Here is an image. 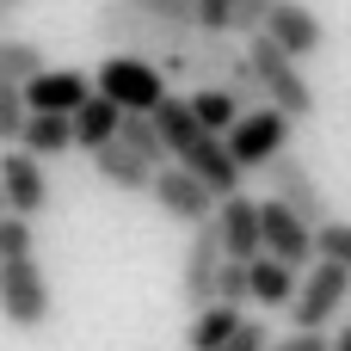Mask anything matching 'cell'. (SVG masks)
I'll use <instances>...</instances> for the list:
<instances>
[{
  "instance_id": "obj_17",
  "label": "cell",
  "mask_w": 351,
  "mask_h": 351,
  "mask_svg": "<svg viewBox=\"0 0 351 351\" xmlns=\"http://www.w3.org/2000/svg\"><path fill=\"white\" fill-rule=\"evenodd\" d=\"M117 123H123V105H117V99H105V93L93 86V93L74 105V148H86V154H93V148H105V142L117 136Z\"/></svg>"
},
{
  "instance_id": "obj_14",
  "label": "cell",
  "mask_w": 351,
  "mask_h": 351,
  "mask_svg": "<svg viewBox=\"0 0 351 351\" xmlns=\"http://www.w3.org/2000/svg\"><path fill=\"white\" fill-rule=\"evenodd\" d=\"M216 228H222L228 259H253L259 253V197H247V191L216 197Z\"/></svg>"
},
{
  "instance_id": "obj_8",
  "label": "cell",
  "mask_w": 351,
  "mask_h": 351,
  "mask_svg": "<svg viewBox=\"0 0 351 351\" xmlns=\"http://www.w3.org/2000/svg\"><path fill=\"white\" fill-rule=\"evenodd\" d=\"M0 191H6V210L19 216H43L49 210V173H43V154H31L25 142H6L0 148Z\"/></svg>"
},
{
  "instance_id": "obj_34",
  "label": "cell",
  "mask_w": 351,
  "mask_h": 351,
  "mask_svg": "<svg viewBox=\"0 0 351 351\" xmlns=\"http://www.w3.org/2000/svg\"><path fill=\"white\" fill-rule=\"evenodd\" d=\"M0 216H6V191H0Z\"/></svg>"
},
{
  "instance_id": "obj_24",
  "label": "cell",
  "mask_w": 351,
  "mask_h": 351,
  "mask_svg": "<svg viewBox=\"0 0 351 351\" xmlns=\"http://www.w3.org/2000/svg\"><path fill=\"white\" fill-rule=\"evenodd\" d=\"M25 117H31V99H25V80H0V148H6V142H19Z\"/></svg>"
},
{
  "instance_id": "obj_4",
  "label": "cell",
  "mask_w": 351,
  "mask_h": 351,
  "mask_svg": "<svg viewBox=\"0 0 351 351\" xmlns=\"http://www.w3.org/2000/svg\"><path fill=\"white\" fill-rule=\"evenodd\" d=\"M93 86H99L105 99H117L123 111H154V105L167 99V74H160V62H154V56H136V49H111V56L99 62Z\"/></svg>"
},
{
  "instance_id": "obj_20",
  "label": "cell",
  "mask_w": 351,
  "mask_h": 351,
  "mask_svg": "<svg viewBox=\"0 0 351 351\" xmlns=\"http://www.w3.org/2000/svg\"><path fill=\"white\" fill-rule=\"evenodd\" d=\"M19 142H25L31 154H43V160L68 154V148H74V111H31L25 130H19Z\"/></svg>"
},
{
  "instance_id": "obj_28",
  "label": "cell",
  "mask_w": 351,
  "mask_h": 351,
  "mask_svg": "<svg viewBox=\"0 0 351 351\" xmlns=\"http://www.w3.org/2000/svg\"><path fill=\"white\" fill-rule=\"evenodd\" d=\"M197 31H234V0H191Z\"/></svg>"
},
{
  "instance_id": "obj_1",
  "label": "cell",
  "mask_w": 351,
  "mask_h": 351,
  "mask_svg": "<svg viewBox=\"0 0 351 351\" xmlns=\"http://www.w3.org/2000/svg\"><path fill=\"white\" fill-rule=\"evenodd\" d=\"M93 31H99L105 49H136V56H167V49H185L197 37V25L142 12V6H123V0H105L93 12Z\"/></svg>"
},
{
  "instance_id": "obj_27",
  "label": "cell",
  "mask_w": 351,
  "mask_h": 351,
  "mask_svg": "<svg viewBox=\"0 0 351 351\" xmlns=\"http://www.w3.org/2000/svg\"><path fill=\"white\" fill-rule=\"evenodd\" d=\"M12 253H31V216H19V210L0 216V259H12Z\"/></svg>"
},
{
  "instance_id": "obj_10",
  "label": "cell",
  "mask_w": 351,
  "mask_h": 351,
  "mask_svg": "<svg viewBox=\"0 0 351 351\" xmlns=\"http://www.w3.org/2000/svg\"><path fill=\"white\" fill-rule=\"evenodd\" d=\"M259 247L278 253V259H290L296 271H308L315 265V222H302L284 197H265L259 204Z\"/></svg>"
},
{
  "instance_id": "obj_16",
  "label": "cell",
  "mask_w": 351,
  "mask_h": 351,
  "mask_svg": "<svg viewBox=\"0 0 351 351\" xmlns=\"http://www.w3.org/2000/svg\"><path fill=\"white\" fill-rule=\"evenodd\" d=\"M93 173L111 185V191H148L154 185V160H142L130 142H105V148H93Z\"/></svg>"
},
{
  "instance_id": "obj_11",
  "label": "cell",
  "mask_w": 351,
  "mask_h": 351,
  "mask_svg": "<svg viewBox=\"0 0 351 351\" xmlns=\"http://www.w3.org/2000/svg\"><path fill=\"white\" fill-rule=\"evenodd\" d=\"M173 160H185V167H191V173H197V179H204V185H210L216 197L241 191V179H247V167L234 160L228 136H216V130H197V136H191V142H185V148H179Z\"/></svg>"
},
{
  "instance_id": "obj_33",
  "label": "cell",
  "mask_w": 351,
  "mask_h": 351,
  "mask_svg": "<svg viewBox=\"0 0 351 351\" xmlns=\"http://www.w3.org/2000/svg\"><path fill=\"white\" fill-rule=\"evenodd\" d=\"M333 351H351V327H346V333H339V339H333Z\"/></svg>"
},
{
  "instance_id": "obj_22",
  "label": "cell",
  "mask_w": 351,
  "mask_h": 351,
  "mask_svg": "<svg viewBox=\"0 0 351 351\" xmlns=\"http://www.w3.org/2000/svg\"><path fill=\"white\" fill-rule=\"evenodd\" d=\"M117 142H130L142 160H154V167H167L173 154H167V136H160V123H154V111H123V123H117Z\"/></svg>"
},
{
  "instance_id": "obj_15",
  "label": "cell",
  "mask_w": 351,
  "mask_h": 351,
  "mask_svg": "<svg viewBox=\"0 0 351 351\" xmlns=\"http://www.w3.org/2000/svg\"><path fill=\"white\" fill-rule=\"evenodd\" d=\"M86 93H93V80H86L80 68H37V74L25 80L31 111H74Z\"/></svg>"
},
{
  "instance_id": "obj_7",
  "label": "cell",
  "mask_w": 351,
  "mask_h": 351,
  "mask_svg": "<svg viewBox=\"0 0 351 351\" xmlns=\"http://www.w3.org/2000/svg\"><path fill=\"white\" fill-rule=\"evenodd\" d=\"M346 296H351V265H339V259H315L308 278L296 284L290 321H296V327H327V321L346 308Z\"/></svg>"
},
{
  "instance_id": "obj_31",
  "label": "cell",
  "mask_w": 351,
  "mask_h": 351,
  "mask_svg": "<svg viewBox=\"0 0 351 351\" xmlns=\"http://www.w3.org/2000/svg\"><path fill=\"white\" fill-rule=\"evenodd\" d=\"M265 351H333V339L321 327H296L290 339H278V346H265Z\"/></svg>"
},
{
  "instance_id": "obj_30",
  "label": "cell",
  "mask_w": 351,
  "mask_h": 351,
  "mask_svg": "<svg viewBox=\"0 0 351 351\" xmlns=\"http://www.w3.org/2000/svg\"><path fill=\"white\" fill-rule=\"evenodd\" d=\"M271 6H278V0H234V31H241V37H253V31L271 19Z\"/></svg>"
},
{
  "instance_id": "obj_26",
  "label": "cell",
  "mask_w": 351,
  "mask_h": 351,
  "mask_svg": "<svg viewBox=\"0 0 351 351\" xmlns=\"http://www.w3.org/2000/svg\"><path fill=\"white\" fill-rule=\"evenodd\" d=\"M315 259H339V265H351V222H321L315 228Z\"/></svg>"
},
{
  "instance_id": "obj_5",
  "label": "cell",
  "mask_w": 351,
  "mask_h": 351,
  "mask_svg": "<svg viewBox=\"0 0 351 351\" xmlns=\"http://www.w3.org/2000/svg\"><path fill=\"white\" fill-rule=\"evenodd\" d=\"M290 130H296V117H290L284 105H271V99H265V105H247V111L234 117L228 148H234V160H241L247 173H265V160L290 148Z\"/></svg>"
},
{
  "instance_id": "obj_35",
  "label": "cell",
  "mask_w": 351,
  "mask_h": 351,
  "mask_svg": "<svg viewBox=\"0 0 351 351\" xmlns=\"http://www.w3.org/2000/svg\"><path fill=\"white\" fill-rule=\"evenodd\" d=\"M0 6H25V0H0Z\"/></svg>"
},
{
  "instance_id": "obj_36",
  "label": "cell",
  "mask_w": 351,
  "mask_h": 351,
  "mask_svg": "<svg viewBox=\"0 0 351 351\" xmlns=\"http://www.w3.org/2000/svg\"><path fill=\"white\" fill-rule=\"evenodd\" d=\"M0 19H6V6H0Z\"/></svg>"
},
{
  "instance_id": "obj_25",
  "label": "cell",
  "mask_w": 351,
  "mask_h": 351,
  "mask_svg": "<svg viewBox=\"0 0 351 351\" xmlns=\"http://www.w3.org/2000/svg\"><path fill=\"white\" fill-rule=\"evenodd\" d=\"M216 296L222 302H253V259H222V271H216Z\"/></svg>"
},
{
  "instance_id": "obj_18",
  "label": "cell",
  "mask_w": 351,
  "mask_h": 351,
  "mask_svg": "<svg viewBox=\"0 0 351 351\" xmlns=\"http://www.w3.org/2000/svg\"><path fill=\"white\" fill-rule=\"evenodd\" d=\"M296 284H302V278H296L290 259H278V253H265V247L253 253V302H259V308H290V302H296Z\"/></svg>"
},
{
  "instance_id": "obj_3",
  "label": "cell",
  "mask_w": 351,
  "mask_h": 351,
  "mask_svg": "<svg viewBox=\"0 0 351 351\" xmlns=\"http://www.w3.org/2000/svg\"><path fill=\"white\" fill-rule=\"evenodd\" d=\"M0 321L19 333L49 327V278L37 265V253H12L0 259Z\"/></svg>"
},
{
  "instance_id": "obj_6",
  "label": "cell",
  "mask_w": 351,
  "mask_h": 351,
  "mask_svg": "<svg viewBox=\"0 0 351 351\" xmlns=\"http://www.w3.org/2000/svg\"><path fill=\"white\" fill-rule=\"evenodd\" d=\"M222 259H228V247H222V228H216V216L191 222L185 265H179V296H185V308H204V302H216V271H222Z\"/></svg>"
},
{
  "instance_id": "obj_2",
  "label": "cell",
  "mask_w": 351,
  "mask_h": 351,
  "mask_svg": "<svg viewBox=\"0 0 351 351\" xmlns=\"http://www.w3.org/2000/svg\"><path fill=\"white\" fill-rule=\"evenodd\" d=\"M247 68H253L259 93H265L271 105H284L296 123L315 117V86H308V74L296 68V56H290L271 31H253V37H247Z\"/></svg>"
},
{
  "instance_id": "obj_13",
  "label": "cell",
  "mask_w": 351,
  "mask_h": 351,
  "mask_svg": "<svg viewBox=\"0 0 351 351\" xmlns=\"http://www.w3.org/2000/svg\"><path fill=\"white\" fill-rule=\"evenodd\" d=\"M259 31H271L296 62H308V56H321V43H327V25H321V12H308L302 0H278L271 6V19L259 25Z\"/></svg>"
},
{
  "instance_id": "obj_9",
  "label": "cell",
  "mask_w": 351,
  "mask_h": 351,
  "mask_svg": "<svg viewBox=\"0 0 351 351\" xmlns=\"http://www.w3.org/2000/svg\"><path fill=\"white\" fill-rule=\"evenodd\" d=\"M148 197L173 216V222H204V216H216V191L185 167V160H167V167H154V185H148Z\"/></svg>"
},
{
  "instance_id": "obj_21",
  "label": "cell",
  "mask_w": 351,
  "mask_h": 351,
  "mask_svg": "<svg viewBox=\"0 0 351 351\" xmlns=\"http://www.w3.org/2000/svg\"><path fill=\"white\" fill-rule=\"evenodd\" d=\"M191 111H197V123H204V130L228 136V130H234V117H241L247 105H241L228 86H191Z\"/></svg>"
},
{
  "instance_id": "obj_29",
  "label": "cell",
  "mask_w": 351,
  "mask_h": 351,
  "mask_svg": "<svg viewBox=\"0 0 351 351\" xmlns=\"http://www.w3.org/2000/svg\"><path fill=\"white\" fill-rule=\"evenodd\" d=\"M265 346H271L265 321H253V315H247V321H241V327H234V333H228V339H222L216 351H265Z\"/></svg>"
},
{
  "instance_id": "obj_12",
  "label": "cell",
  "mask_w": 351,
  "mask_h": 351,
  "mask_svg": "<svg viewBox=\"0 0 351 351\" xmlns=\"http://www.w3.org/2000/svg\"><path fill=\"white\" fill-rule=\"evenodd\" d=\"M265 185H271V197H284V204H290L302 222H315V228L327 222V191L315 185V173H308V167H302L290 148L265 160Z\"/></svg>"
},
{
  "instance_id": "obj_32",
  "label": "cell",
  "mask_w": 351,
  "mask_h": 351,
  "mask_svg": "<svg viewBox=\"0 0 351 351\" xmlns=\"http://www.w3.org/2000/svg\"><path fill=\"white\" fill-rule=\"evenodd\" d=\"M123 6H142V12H160V19H185V25H197V19H191V0H123Z\"/></svg>"
},
{
  "instance_id": "obj_19",
  "label": "cell",
  "mask_w": 351,
  "mask_h": 351,
  "mask_svg": "<svg viewBox=\"0 0 351 351\" xmlns=\"http://www.w3.org/2000/svg\"><path fill=\"white\" fill-rule=\"evenodd\" d=\"M241 321H247V308H241V302H222V296H216V302H204V308H191L185 351H216L234 327H241Z\"/></svg>"
},
{
  "instance_id": "obj_23",
  "label": "cell",
  "mask_w": 351,
  "mask_h": 351,
  "mask_svg": "<svg viewBox=\"0 0 351 351\" xmlns=\"http://www.w3.org/2000/svg\"><path fill=\"white\" fill-rule=\"evenodd\" d=\"M37 68H49V56L31 37H0V80H31Z\"/></svg>"
}]
</instances>
